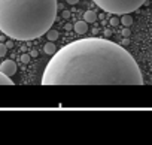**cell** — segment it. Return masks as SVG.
I'll return each mask as SVG.
<instances>
[{
  "mask_svg": "<svg viewBox=\"0 0 152 145\" xmlns=\"http://www.w3.org/2000/svg\"><path fill=\"white\" fill-rule=\"evenodd\" d=\"M0 70L8 77H14L17 74V63L14 60H5L2 64H0Z\"/></svg>",
  "mask_w": 152,
  "mask_h": 145,
  "instance_id": "277c9868",
  "label": "cell"
},
{
  "mask_svg": "<svg viewBox=\"0 0 152 145\" xmlns=\"http://www.w3.org/2000/svg\"><path fill=\"white\" fill-rule=\"evenodd\" d=\"M64 29H66V30H72V29H73V26H72V24H66V26H64Z\"/></svg>",
  "mask_w": 152,
  "mask_h": 145,
  "instance_id": "ac0fdd59",
  "label": "cell"
},
{
  "mask_svg": "<svg viewBox=\"0 0 152 145\" xmlns=\"http://www.w3.org/2000/svg\"><path fill=\"white\" fill-rule=\"evenodd\" d=\"M121 24H122L124 27H130V26L133 24V18H131V15H130V14H124V15H121Z\"/></svg>",
  "mask_w": 152,
  "mask_h": 145,
  "instance_id": "9c48e42d",
  "label": "cell"
},
{
  "mask_svg": "<svg viewBox=\"0 0 152 145\" xmlns=\"http://www.w3.org/2000/svg\"><path fill=\"white\" fill-rule=\"evenodd\" d=\"M134 57L102 38L73 40L57 51L45 67L42 85H143Z\"/></svg>",
  "mask_w": 152,
  "mask_h": 145,
  "instance_id": "6da1fadb",
  "label": "cell"
},
{
  "mask_svg": "<svg viewBox=\"0 0 152 145\" xmlns=\"http://www.w3.org/2000/svg\"><path fill=\"white\" fill-rule=\"evenodd\" d=\"M110 35H112V32H110V30H107V29H106V30H104V36H106V38H109V36H110Z\"/></svg>",
  "mask_w": 152,
  "mask_h": 145,
  "instance_id": "e0dca14e",
  "label": "cell"
},
{
  "mask_svg": "<svg viewBox=\"0 0 152 145\" xmlns=\"http://www.w3.org/2000/svg\"><path fill=\"white\" fill-rule=\"evenodd\" d=\"M66 2H67L69 5H76V3L79 2V0H66Z\"/></svg>",
  "mask_w": 152,
  "mask_h": 145,
  "instance_id": "2e32d148",
  "label": "cell"
},
{
  "mask_svg": "<svg viewBox=\"0 0 152 145\" xmlns=\"http://www.w3.org/2000/svg\"><path fill=\"white\" fill-rule=\"evenodd\" d=\"M57 0H0V32L15 40L37 39L57 18Z\"/></svg>",
  "mask_w": 152,
  "mask_h": 145,
  "instance_id": "7a4b0ae2",
  "label": "cell"
},
{
  "mask_svg": "<svg viewBox=\"0 0 152 145\" xmlns=\"http://www.w3.org/2000/svg\"><path fill=\"white\" fill-rule=\"evenodd\" d=\"M43 51H45L48 55H54V54L57 52V46H55V43H52V42L49 40L48 43H45V46H43Z\"/></svg>",
  "mask_w": 152,
  "mask_h": 145,
  "instance_id": "8992f818",
  "label": "cell"
},
{
  "mask_svg": "<svg viewBox=\"0 0 152 145\" xmlns=\"http://www.w3.org/2000/svg\"><path fill=\"white\" fill-rule=\"evenodd\" d=\"M93 2L104 12L124 15L137 11L146 0H93Z\"/></svg>",
  "mask_w": 152,
  "mask_h": 145,
  "instance_id": "3957f363",
  "label": "cell"
},
{
  "mask_svg": "<svg viewBox=\"0 0 152 145\" xmlns=\"http://www.w3.org/2000/svg\"><path fill=\"white\" fill-rule=\"evenodd\" d=\"M73 29H75V32H76V33L84 35V33H87V32H88V23H87L85 20H84V21H78V23H75Z\"/></svg>",
  "mask_w": 152,
  "mask_h": 145,
  "instance_id": "5b68a950",
  "label": "cell"
},
{
  "mask_svg": "<svg viewBox=\"0 0 152 145\" xmlns=\"http://www.w3.org/2000/svg\"><path fill=\"white\" fill-rule=\"evenodd\" d=\"M130 35H131V32L128 30V27H125V29L122 30V36H124V38H130Z\"/></svg>",
  "mask_w": 152,
  "mask_h": 145,
  "instance_id": "5bb4252c",
  "label": "cell"
},
{
  "mask_svg": "<svg viewBox=\"0 0 152 145\" xmlns=\"http://www.w3.org/2000/svg\"><path fill=\"white\" fill-rule=\"evenodd\" d=\"M121 23V20H118V17H113V18H110V26H118Z\"/></svg>",
  "mask_w": 152,
  "mask_h": 145,
  "instance_id": "4fadbf2b",
  "label": "cell"
},
{
  "mask_svg": "<svg viewBox=\"0 0 152 145\" xmlns=\"http://www.w3.org/2000/svg\"><path fill=\"white\" fill-rule=\"evenodd\" d=\"M46 39L48 40H51V42H54V40H57L58 39V30H48L46 32Z\"/></svg>",
  "mask_w": 152,
  "mask_h": 145,
  "instance_id": "30bf717a",
  "label": "cell"
},
{
  "mask_svg": "<svg viewBox=\"0 0 152 145\" xmlns=\"http://www.w3.org/2000/svg\"><path fill=\"white\" fill-rule=\"evenodd\" d=\"M63 18H66V20L70 18V12H69V11H64V12H63Z\"/></svg>",
  "mask_w": 152,
  "mask_h": 145,
  "instance_id": "9a60e30c",
  "label": "cell"
},
{
  "mask_svg": "<svg viewBox=\"0 0 152 145\" xmlns=\"http://www.w3.org/2000/svg\"><path fill=\"white\" fill-rule=\"evenodd\" d=\"M30 58H31V54H23V55H21V61H23V63H28Z\"/></svg>",
  "mask_w": 152,
  "mask_h": 145,
  "instance_id": "7c38bea8",
  "label": "cell"
},
{
  "mask_svg": "<svg viewBox=\"0 0 152 145\" xmlns=\"http://www.w3.org/2000/svg\"><path fill=\"white\" fill-rule=\"evenodd\" d=\"M0 85H14V81L11 79V77L5 75L2 70H0Z\"/></svg>",
  "mask_w": 152,
  "mask_h": 145,
  "instance_id": "52a82bcc",
  "label": "cell"
},
{
  "mask_svg": "<svg viewBox=\"0 0 152 145\" xmlns=\"http://www.w3.org/2000/svg\"><path fill=\"white\" fill-rule=\"evenodd\" d=\"M6 52H8V46H6V43H0V57L6 55Z\"/></svg>",
  "mask_w": 152,
  "mask_h": 145,
  "instance_id": "8fae6325",
  "label": "cell"
},
{
  "mask_svg": "<svg viewBox=\"0 0 152 145\" xmlns=\"http://www.w3.org/2000/svg\"><path fill=\"white\" fill-rule=\"evenodd\" d=\"M84 20H85L87 23H94V21L97 20V14H96L94 11H87V12L84 14Z\"/></svg>",
  "mask_w": 152,
  "mask_h": 145,
  "instance_id": "ba28073f",
  "label": "cell"
}]
</instances>
